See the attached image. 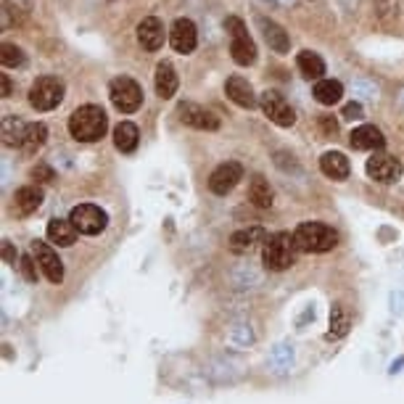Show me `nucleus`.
I'll return each mask as SVG.
<instances>
[{
	"label": "nucleus",
	"mask_w": 404,
	"mask_h": 404,
	"mask_svg": "<svg viewBox=\"0 0 404 404\" xmlns=\"http://www.w3.org/2000/svg\"><path fill=\"white\" fill-rule=\"evenodd\" d=\"M156 93L162 96V98H172L177 93V72L172 64H167V61H162V64L156 66Z\"/></svg>",
	"instance_id": "22"
},
{
	"label": "nucleus",
	"mask_w": 404,
	"mask_h": 404,
	"mask_svg": "<svg viewBox=\"0 0 404 404\" xmlns=\"http://www.w3.org/2000/svg\"><path fill=\"white\" fill-rule=\"evenodd\" d=\"M259 27H262L267 45L273 48L275 53H288L291 40H288V32H285L280 24H275L273 19H264V16H262V19H259Z\"/></svg>",
	"instance_id": "21"
},
{
	"label": "nucleus",
	"mask_w": 404,
	"mask_h": 404,
	"mask_svg": "<svg viewBox=\"0 0 404 404\" xmlns=\"http://www.w3.org/2000/svg\"><path fill=\"white\" fill-rule=\"evenodd\" d=\"M0 64H3V66H11V69L22 66V64H24V51L19 48V45L3 43V48H0Z\"/></svg>",
	"instance_id": "31"
},
{
	"label": "nucleus",
	"mask_w": 404,
	"mask_h": 404,
	"mask_svg": "<svg viewBox=\"0 0 404 404\" xmlns=\"http://www.w3.org/2000/svg\"><path fill=\"white\" fill-rule=\"evenodd\" d=\"M259 103H262L264 117L270 122H275L278 127H291L296 122V114H294V109H291V103H288L280 93L264 90L262 96H259Z\"/></svg>",
	"instance_id": "8"
},
{
	"label": "nucleus",
	"mask_w": 404,
	"mask_h": 404,
	"mask_svg": "<svg viewBox=\"0 0 404 404\" xmlns=\"http://www.w3.org/2000/svg\"><path fill=\"white\" fill-rule=\"evenodd\" d=\"M177 114H180V122H183V124L196 127V130H217L219 127L217 114L204 109V106H196V103H183Z\"/></svg>",
	"instance_id": "12"
},
{
	"label": "nucleus",
	"mask_w": 404,
	"mask_h": 404,
	"mask_svg": "<svg viewBox=\"0 0 404 404\" xmlns=\"http://www.w3.org/2000/svg\"><path fill=\"white\" fill-rule=\"evenodd\" d=\"M225 93L233 103H238L240 109H254L256 106V96H254V88L249 85V79L243 77H230L225 82Z\"/></svg>",
	"instance_id": "17"
},
{
	"label": "nucleus",
	"mask_w": 404,
	"mask_h": 404,
	"mask_svg": "<svg viewBox=\"0 0 404 404\" xmlns=\"http://www.w3.org/2000/svg\"><path fill=\"white\" fill-rule=\"evenodd\" d=\"M402 103H404V96H402Z\"/></svg>",
	"instance_id": "40"
},
{
	"label": "nucleus",
	"mask_w": 404,
	"mask_h": 404,
	"mask_svg": "<svg viewBox=\"0 0 404 404\" xmlns=\"http://www.w3.org/2000/svg\"><path fill=\"white\" fill-rule=\"evenodd\" d=\"M296 240L291 233H273L262 246V262L273 273H283L296 262Z\"/></svg>",
	"instance_id": "3"
},
{
	"label": "nucleus",
	"mask_w": 404,
	"mask_h": 404,
	"mask_svg": "<svg viewBox=\"0 0 404 404\" xmlns=\"http://www.w3.org/2000/svg\"><path fill=\"white\" fill-rule=\"evenodd\" d=\"M225 30L230 34V53H233V61L240 66H249L256 61V45L246 32V24L240 22L238 16H230L225 19Z\"/></svg>",
	"instance_id": "4"
},
{
	"label": "nucleus",
	"mask_w": 404,
	"mask_h": 404,
	"mask_svg": "<svg viewBox=\"0 0 404 404\" xmlns=\"http://www.w3.org/2000/svg\"><path fill=\"white\" fill-rule=\"evenodd\" d=\"M24 132H27V124H24L16 114H6V117H3V130H0V135H3V143H6L8 148L22 145Z\"/></svg>",
	"instance_id": "24"
},
{
	"label": "nucleus",
	"mask_w": 404,
	"mask_h": 404,
	"mask_svg": "<svg viewBox=\"0 0 404 404\" xmlns=\"http://www.w3.org/2000/svg\"><path fill=\"white\" fill-rule=\"evenodd\" d=\"M32 256L37 259L40 270H43V275L51 280V283H61V280H64V262L58 259V254H56L48 243H43V240H34V243H32Z\"/></svg>",
	"instance_id": "10"
},
{
	"label": "nucleus",
	"mask_w": 404,
	"mask_h": 404,
	"mask_svg": "<svg viewBox=\"0 0 404 404\" xmlns=\"http://www.w3.org/2000/svg\"><path fill=\"white\" fill-rule=\"evenodd\" d=\"M367 175L375 183H396L402 177V162L396 156H389V153H375L372 159H367Z\"/></svg>",
	"instance_id": "9"
},
{
	"label": "nucleus",
	"mask_w": 404,
	"mask_h": 404,
	"mask_svg": "<svg viewBox=\"0 0 404 404\" xmlns=\"http://www.w3.org/2000/svg\"><path fill=\"white\" fill-rule=\"evenodd\" d=\"M32 180H37V183H51V180H53V169L48 164H37L32 169Z\"/></svg>",
	"instance_id": "34"
},
{
	"label": "nucleus",
	"mask_w": 404,
	"mask_h": 404,
	"mask_svg": "<svg viewBox=\"0 0 404 404\" xmlns=\"http://www.w3.org/2000/svg\"><path fill=\"white\" fill-rule=\"evenodd\" d=\"M296 66L306 79H322V74H325V61L315 51H301L296 58Z\"/></svg>",
	"instance_id": "25"
},
{
	"label": "nucleus",
	"mask_w": 404,
	"mask_h": 404,
	"mask_svg": "<svg viewBox=\"0 0 404 404\" xmlns=\"http://www.w3.org/2000/svg\"><path fill=\"white\" fill-rule=\"evenodd\" d=\"M320 169H322V175L333 177V180H346L351 172V164L341 151H328L320 156Z\"/></svg>",
	"instance_id": "20"
},
{
	"label": "nucleus",
	"mask_w": 404,
	"mask_h": 404,
	"mask_svg": "<svg viewBox=\"0 0 404 404\" xmlns=\"http://www.w3.org/2000/svg\"><path fill=\"white\" fill-rule=\"evenodd\" d=\"M296 249L304 254H325L330 249H336L339 243V233L322 222H301L294 230Z\"/></svg>",
	"instance_id": "2"
},
{
	"label": "nucleus",
	"mask_w": 404,
	"mask_h": 404,
	"mask_svg": "<svg viewBox=\"0 0 404 404\" xmlns=\"http://www.w3.org/2000/svg\"><path fill=\"white\" fill-rule=\"evenodd\" d=\"M37 267H40V264H37L34 256H22V259H19V270H22V275L30 280V283L37 280Z\"/></svg>",
	"instance_id": "32"
},
{
	"label": "nucleus",
	"mask_w": 404,
	"mask_h": 404,
	"mask_svg": "<svg viewBox=\"0 0 404 404\" xmlns=\"http://www.w3.org/2000/svg\"><path fill=\"white\" fill-rule=\"evenodd\" d=\"M138 43L145 48V51H159L164 45V24L156 16H145L141 24H138Z\"/></svg>",
	"instance_id": "14"
},
{
	"label": "nucleus",
	"mask_w": 404,
	"mask_h": 404,
	"mask_svg": "<svg viewBox=\"0 0 404 404\" xmlns=\"http://www.w3.org/2000/svg\"><path fill=\"white\" fill-rule=\"evenodd\" d=\"M45 233H48V240L56 243V246H61V249L74 246L77 235H79V230L74 228V222H72V219H51Z\"/></svg>",
	"instance_id": "19"
},
{
	"label": "nucleus",
	"mask_w": 404,
	"mask_h": 404,
	"mask_svg": "<svg viewBox=\"0 0 404 404\" xmlns=\"http://www.w3.org/2000/svg\"><path fill=\"white\" fill-rule=\"evenodd\" d=\"M3 259L6 264H16V252H13L11 240H3Z\"/></svg>",
	"instance_id": "37"
},
{
	"label": "nucleus",
	"mask_w": 404,
	"mask_h": 404,
	"mask_svg": "<svg viewBox=\"0 0 404 404\" xmlns=\"http://www.w3.org/2000/svg\"><path fill=\"white\" fill-rule=\"evenodd\" d=\"M43 201H45V193L40 188L24 185L13 193V211H16L19 217H30V214H34L37 209L43 207Z\"/></svg>",
	"instance_id": "15"
},
{
	"label": "nucleus",
	"mask_w": 404,
	"mask_h": 404,
	"mask_svg": "<svg viewBox=\"0 0 404 404\" xmlns=\"http://www.w3.org/2000/svg\"><path fill=\"white\" fill-rule=\"evenodd\" d=\"M109 98L117 111H122V114H132V111L141 109L143 90L135 79H130V77H114L109 85Z\"/></svg>",
	"instance_id": "6"
},
{
	"label": "nucleus",
	"mask_w": 404,
	"mask_h": 404,
	"mask_svg": "<svg viewBox=\"0 0 404 404\" xmlns=\"http://www.w3.org/2000/svg\"><path fill=\"white\" fill-rule=\"evenodd\" d=\"M341 96H344V85L339 79H317L315 85V98L322 103V106H333L339 103Z\"/></svg>",
	"instance_id": "28"
},
{
	"label": "nucleus",
	"mask_w": 404,
	"mask_h": 404,
	"mask_svg": "<svg viewBox=\"0 0 404 404\" xmlns=\"http://www.w3.org/2000/svg\"><path fill=\"white\" fill-rule=\"evenodd\" d=\"M351 328V315L346 306L336 304L330 309V330H328V339L336 341V339H344Z\"/></svg>",
	"instance_id": "27"
},
{
	"label": "nucleus",
	"mask_w": 404,
	"mask_h": 404,
	"mask_svg": "<svg viewBox=\"0 0 404 404\" xmlns=\"http://www.w3.org/2000/svg\"><path fill=\"white\" fill-rule=\"evenodd\" d=\"M169 45L175 48L177 53H190L196 51L198 45V32H196V24L190 19H177L169 30Z\"/></svg>",
	"instance_id": "13"
},
{
	"label": "nucleus",
	"mask_w": 404,
	"mask_h": 404,
	"mask_svg": "<svg viewBox=\"0 0 404 404\" xmlns=\"http://www.w3.org/2000/svg\"><path fill=\"white\" fill-rule=\"evenodd\" d=\"M69 219L74 222L79 235H98L109 225V214L100 207H96V204H79V207H74Z\"/></svg>",
	"instance_id": "7"
},
{
	"label": "nucleus",
	"mask_w": 404,
	"mask_h": 404,
	"mask_svg": "<svg viewBox=\"0 0 404 404\" xmlns=\"http://www.w3.org/2000/svg\"><path fill=\"white\" fill-rule=\"evenodd\" d=\"M280 3H291V0H280Z\"/></svg>",
	"instance_id": "39"
},
{
	"label": "nucleus",
	"mask_w": 404,
	"mask_h": 404,
	"mask_svg": "<svg viewBox=\"0 0 404 404\" xmlns=\"http://www.w3.org/2000/svg\"><path fill=\"white\" fill-rule=\"evenodd\" d=\"M344 117H346V119H362V117H365L362 103H346V106H344Z\"/></svg>",
	"instance_id": "35"
},
{
	"label": "nucleus",
	"mask_w": 404,
	"mask_h": 404,
	"mask_svg": "<svg viewBox=\"0 0 404 404\" xmlns=\"http://www.w3.org/2000/svg\"><path fill=\"white\" fill-rule=\"evenodd\" d=\"M267 240V233L259 225H252V228H243L238 233L230 235V252L235 254H249L256 246V243H264Z\"/></svg>",
	"instance_id": "16"
},
{
	"label": "nucleus",
	"mask_w": 404,
	"mask_h": 404,
	"mask_svg": "<svg viewBox=\"0 0 404 404\" xmlns=\"http://www.w3.org/2000/svg\"><path fill=\"white\" fill-rule=\"evenodd\" d=\"M45 141H48V127H45L43 122H32V124H27L22 148L27 153H37L45 145Z\"/></svg>",
	"instance_id": "29"
},
{
	"label": "nucleus",
	"mask_w": 404,
	"mask_h": 404,
	"mask_svg": "<svg viewBox=\"0 0 404 404\" xmlns=\"http://www.w3.org/2000/svg\"><path fill=\"white\" fill-rule=\"evenodd\" d=\"M0 88H3V98H8L11 96V79H8V74H0Z\"/></svg>",
	"instance_id": "38"
},
{
	"label": "nucleus",
	"mask_w": 404,
	"mask_h": 404,
	"mask_svg": "<svg viewBox=\"0 0 404 404\" xmlns=\"http://www.w3.org/2000/svg\"><path fill=\"white\" fill-rule=\"evenodd\" d=\"M354 93L357 96H362V98H375L378 96V85L375 82H367V79H354Z\"/></svg>",
	"instance_id": "33"
},
{
	"label": "nucleus",
	"mask_w": 404,
	"mask_h": 404,
	"mask_svg": "<svg viewBox=\"0 0 404 404\" xmlns=\"http://www.w3.org/2000/svg\"><path fill=\"white\" fill-rule=\"evenodd\" d=\"M109 130V117L100 106H79V109L69 117V132L72 138L79 143H96L100 141Z\"/></svg>",
	"instance_id": "1"
},
{
	"label": "nucleus",
	"mask_w": 404,
	"mask_h": 404,
	"mask_svg": "<svg viewBox=\"0 0 404 404\" xmlns=\"http://www.w3.org/2000/svg\"><path fill=\"white\" fill-rule=\"evenodd\" d=\"M64 82L58 77H40L30 88V106L37 111H51L64 100Z\"/></svg>",
	"instance_id": "5"
},
{
	"label": "nucleus",
	"mask_w": 404,
	"mask_h": 404,
	"mask_svg": "<svg viewBox=\"0 0 404 404\" xmlns=\"http://www.w3.org/2000/svg\"><path fill=\"white\" fill-rule=\"evenodd\" d=\"M138 138H141V132H138V127H135L132 122H119V124L114 127V145H117L122 153L135 151V148H138Z\"/></svg>",
	"instance_id": "23"
},
{
	"label": "nucleus",
	"mask_w": 404,
	"mask_h": 404,
	"mask_svg": "<svg viewBox=\"0 0 404 404\" xmlns=\"http://www.w3.org/2000/svg\"><path fill=\"white\" fill-rule=\"evenodd\" d=\"M30 8H32V0H6L3 3V27L11 24V16L13 22H22L24 16L30 13Z\"/></svg>",
	"instance_id": "30"
},
{
	"label": "nucleus",
	"mask_w": 404,
	"mask_h": 404,
	"mask_svg": "<svg viewBox=\"0 0 404 404\" xmlns=\"http://www.w3.org/2000/svg\"><path fill=\"white\" fill-rule=\"evenodd\" d=\"M243 177V167L238 162H225L219 164L211 177H209V190L217 193V196H228L233 188L238 185V180Z\"/></svg>",
	"instance_id": "11"
},
{
	"label": "nucleus",
	"mask_w": 404,
	"mask_h": 404,
	"mask_svg": "<svg viewBox=\"0 0 404 404\" xmlns=\"http://www.w3.org/2000/svg\"><path fill=\"white\" fill-rule=\"evenodd\" d=\"M349 143H351V148H357V151H378V148H383L386 138H383V132L378 130V127L362 124V127H357V130L349 135Z\"/></svg>",
	"instance_id": "18"
},
{
	"label": "nucleus",
	"mask_w": 404,
	"mask_h": 404,
	"mask_svg": "<svg viewBox=\"0 0 404 404\" xmlns=\"http://www.w3.org/2000/svg\"><path fill=\"white\" fill-rule=\"evenodd\" d=\"M249 198H252V204L254 207H259V209H270L273 207V188H270V183L264 180L262 175H254L252 177V185H249Z\"/></svg>",
	"instance_id": "26"
},
{
	"label": "nucleus",
	"mask_w": 404,
	"mask_h": 404,
	"mask_svg": "<svg viewBox=\"0 0 404 404\" xmlns=\"http://www.w3.org/2000/svg\"><path fill=\"white\" fill-rule=\"evenodd\" d=\"M320 127H322L325 135H336V132H339V124H336L333 117H320Z\"/></svg>",
	"instance_id": "36"
}]
</instances>
